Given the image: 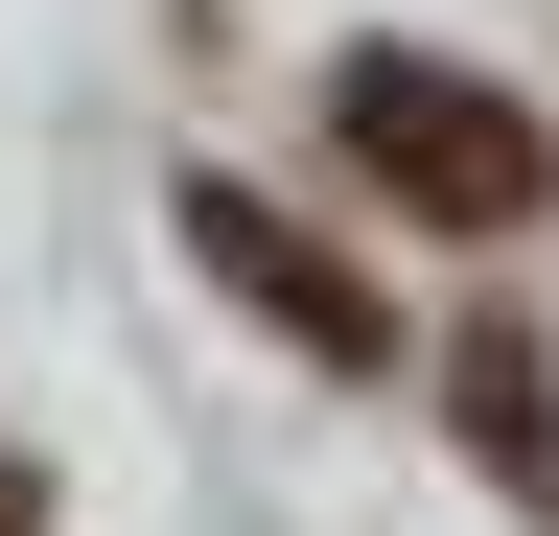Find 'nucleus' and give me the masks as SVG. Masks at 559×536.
<instances>
[{
	"instance_id": "nucleus-1",
	"label": "nucleus",
	"mask_w": 559,
	"mask_h": 536,
	"mask_svg": "<svg viewBox=\"0 0 559 536\" xmlns=\"http://www.w3.org/2000/svg\"><path fill=\"white\" fill-rule=\"evenodd\" d=\"M349 187H396V211L419 234H536L559 211V141H536V117L513 94H489V71H419V47H349Z\"/></svg>"
},
{
	"instance_id": "nucleus-2",
	"label": "nucleus",
	"mask_w": 559,
	"mask_h": 536,
	"mask_svg": "<svg viewBox=\"0 0 559 536\" xmlns=\"http://www.w3.org/2000/svg\"><path fill=\"white\" fill-rule=\"evenodd\" d=\"M187 257H210V281H234V303H257V326H280L304 373H396V303L349 281L326 234H280L257 187H187Z\"/></svg>"
},
{
	"instance_id": "nucleus-4",
	"label": "nucleus",
	"mask_w": 559,
	"mask_h": 536,
	"mask_svg": "<svg viewBox=\"0 0 559 536\" xmlns=\"http://www.w3.org/2000/svg\"><path fill=\"white\" fill-rule=\"evenodd\" d=\"M0 536H47V490H24V443H0Z\"/></svg>"
},
{
	"instance_id": "nucleus-3",
	"label": "nucleus",
	"mask_w": 559,
	"mask_h": 536,
	"mask_svg": "<svg viewBox=\"0 0 559 536\" xmlns=\"http://www.w3.org/2000/svg\"><path fill=\"white\" fill-rule=\"evenodd\" d=\"M443 420L489 443V490H513V513L559 536V350H536V326H466V373H443Z\"/></svg>"
}]
</instances>
